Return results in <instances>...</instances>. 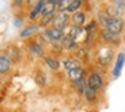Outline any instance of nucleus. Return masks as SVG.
<instances>
[{
    "label": "nucleus",
    "mask_w": 125,
    "mask_h": 112,
    "mask_svg": "<svg viewBox=\"0 0 125 112\" xmlns=\"http://www.w3.org/2000/svg\"><path fill=\"white\" fill-rule=\"evenodd\" d=\"M98 18H100V22L105 26V28H108V30L113 31V33H116V34L121 33L122 26H124V23H122L121 19H118V18H112V16H109L108 14H100Z\"/></svg>",
    "instance_id": "f257e3e1"
},
{
    "label": "nucleus",
    "mask_w": 125,
    "mask_h": 112,
    "mask_svg": "<svg viewBox=\"0 0 125 112\" xmlns=\"http://www.w3.org/2000/svg\"><path fill=\"white\" fill-rule=\"evenodd\" d=\"M87 87L94 88V89H97V90L101 89V88L104 87V80H102V77H101V74L97 73V72H93L89 76V78H87Z\"/></svg>",
    "instance_id": "f03ea898"
},
{
    "label": "nucleus",
    "mask_w": 125,
    "mask_h": 112,
    "mask_svg": "<svg viewBox=\"0 0 125 112\" xmlns=\"http://www.w3.org/2000/svg\"><path fill=\"white\" fill-rule=\"evenodd\" d=\"M69 15L66 14V12H61L59 15H57V16L54 18V27H57V28H59V30H62V28H65L66 26H67V23H69Z\"/></svg>",
    "instance_id": "7ed1b4c3"
},
{
    "label": "nucleus",
    "mask_w": 125,
    "mask_h": 112,
    "mask_svg": "<svg viewBox=\"0 0 125 112\" xmlns=\"http://www.w3.org/2000/svg\"><path fill=\"white\" fill-rule=\"evenodd\" d=\"M124 62H125V54L124 53H120L116 60V63H114V68H113V77H118L121 74Z\"/></svg>",
    "instance_id": "20e7f679"
},
{
    "label": "nucleus",
    "mask_w": 125,
    "mask_h": 112,
    "mask_svg": "<svg viewBox=\"0 0 125 112\" xmlns=\"http://www.w3.org/2000/svg\"><path fill=\"white\" fill-rule=\"evenodd\" d=\"M69 78L71 80V82H75V81H79V80L85 78V72L82 68H77L74 70H70L69 72Z\"/></svg>",
    "instance_id": "39448f33"
},
{
    "label": "nucleus",
    "mask_w": 125,
    "mask_h": 112,
    "mask_svg": "<svg viewBox=\"0 0 125 112\" xmlns=\"http://www.w3.org/2000/svg\"><path fill=\"white\" fill-rule=\"evenodd\" d=\"M11 69V61L6 55H0V74H6Z\"/></svg>",
    "instance_id": "423d86ee"
},
{
    "label": "nucleus",
    "mask_w": 125,
    "mask_h": 112,
    "mask_svg": "<svg viewBox=\"0 0 125 112\" xmlns=\"http://www.w3.org/2000/svg\"><path fill=\"white\" fill-rule=\"evenodd\" d=\"M46 34L49 35V38L51 39V41H59V39L63 38V31L59 30V28H57V27L49 28Z\"/></svg>",
    "instance_id": "0eeeda50"
},
{
    "label": "nucleus",
    "mask_w": 125,
    "mask_h": 112,
    "mask_svg": "<svg viewBox=\"0 0 125 112\" xmlns=\"http://www.w3.org/2000/svg\"><path fill=\"white\" fill-rule=\"evenodd\" d=\"M112 50H104V51L100 53V55H98V61H100L102 65H106V63H109V61L112 60Z\"/></svg>",
    "instance_id": "6e6552de"
},
{
    "label": "nucleus",
    "mask_w": 125,
    "mask_h": 112,
    "mask_svg": "<svg viewBox=\"0 0 125 112\" xmlns=\"http://www.w3.org/2000/svg\"><path fill=\"white\" fill-rule=\"evenodd\" d=\"M63 66H65V69H67V70L70 72V70H74V69L79 68V62H78V60L69 58V60L63 61Z\"/></svg>",
    "instance_id": "1a4fd4ad"
},
{
    "label": "nucleus",
    "mask_w": 125,
    "mask_h": 112,
    "mask_svg": "<svg viewBox=\"0 0 125 112\" xmlns=\"http://www.w3.org/2000/svg\"><path fill=\"white\" fill-rule=\"evenodd\" d=\"M28 49H30V51L34 55H42L43 54V47L39 43H36V42H30V43H28Z\"/></svg>",
    "instance_id": "9d476101"
},
{
    "label": "nucleus",
    "mask_w": 125,
    "mask_h": 112,
    "mask_svg": "<svg viewBox=\"0 0 125 112\" xmlns=\"http://www.w3.org/2000/svg\"><path fill=\"white\" fill-rule=\"evenodd\" d=\"M55 10H57V6H55L54 3H51L50 0H46V3H44L43 8H42V14H43V16H44V15L55 12Z\"/></svg>",
    "instance_id": "9b49d317"
},
{
    "label": "nucleus",
    "mask_w": 125,
    "mask_h": 112,
    "mask_svg": "<svg viewBox=\"0 0 125 112\" xmlns=\"http://www.w3.org/2000/svg\"><path fill=\"white\" fill-rule=\"evenodd\" d=\"M38 28H39V26H36V25H30V26H27L24 30H22L20 37H22V38H27V37L32 35L34 33H36V30H38Z\"/></svg>",
    "instance_id": "f8f14e48"
},
{
    "label": "nucleus",
    "mask_w": 125,
    "mask_h": 112,
    "mask_svg": "<svg viewBox=\"0 0 125 112\" xmlns=\"http://www.w3.org/2000/svg\"><path fill=\"white\" fill-rule=\"evenodd\" d=\"M44 3H46V0H39L38 3H36V6L34 7V10L30 12V19H35L36 15H38L39 12H42V8H43Z\"/></svg>",
    "instance_id": "ddd939ff"
},
{
    "label": "nucleus",
    "mask_w": 125,
    "mask_h": 112,
    "mask_svg": "<svg viewBox=\"0 0 125 112\" xmlns=\"http://www.w3.org/2000/svg\"><path fill=\"white\" fill-rule=\"evenodd\" d=\"M71 20H73V23H74V26H82L85 23V14L83 12H75V14L73 15V18H71Z\"/></svg>",
    "instance_id": "4468645a"
},
{
    "label": "nucleus",
    "mask_w": 125,
    "mask_h": 112,
    "mask_svg": "<svg viewBox=\"0 0 125 112\" xmlns=\"http://www.w3.org/2000/svg\"><path fill=\"white\" fill-rule=\"evenodd\" d=\"M97 89H94V88H90V87H86V90H85V97H86V100L89 101H94L95 99H97Z\"/></svg>",
    "instance_id": "2eb2a0df"
},
{
    "label": "nucleus",
    "mask_w": 125,
    "mask_h": 112,
    "mask_svg": "<svg viewBox=\"0 0 125 112\" xmlns=\"http://www.w3.org/2000/svg\"><path fill=\"white\" fill-rule=\"evenodd\" d=\"M101 35H102V38L105 39V41H114V39L118 38V34L113 33V31L108 30V28H105V30H102V33H101Z\"/></svg>",
    "instance_id": "dca6fc26"
},
{
    "label": "nucleus",
    "mask_w": 125,
    "mask_h": 112,
    "mask_svg": "<svg viewBox=\"0 0 125 112\" xmlns=\"http://www.w3.org/2000/svg\"><path fill=\"white\" fill-rule=\"evenodd\" d=\"M35 82L39 87H44L46 85V74H44V72H42V70L36 72L35 73Z\"/></svg>",
    "instance_id": "f3484780"
},
{
    "label": "nucleus",
    "mask_w": 125,
    "mask_h": 112,
    "mask_svg": "<svg viewBox=\"0 0 125 112\" xmlns=\"http://www.w3.org/2000/svg\"><path fill=\"white\" fill-rule=\"evenodd\" d=\"M44 61H46V63H47V66H49L51 70H57L58 68H59V61L58 60H55V58H51V57H46L44 58Z\"/></svg>",
    "instance_id": "a211bd4d"
},
{
    "label": "nucleus",
    "mask_w": 125,
    "mask_h": 112,
    "mask_svg": "<svg viewBox=\"0 0 125 112\" xmlns=\"http://www.w3.org/2000/svg\"><path fill=\"white\" fill-rule=\"evenodd\" d=\"M81 3H82V0H73L66 11L67 12H74V14H75V12H78V8L81 7Z\"/></svg>",
    "instance_id": "6ab92c4d"
},
{
    "label": "nucleus",
    "mask_w": 125,
    "mask_h": 112,
    "mask_svg": "<svg viewBox=\"0 0 125 112\" xmlns=\"http://www.w3.org/2000/svg\"><path fill=\"white\" fill-rule=\"evenodd\" d=\"M81 27H78V26H74V27H71L70 28V31H69V38H71V39H75L79 35V34H81Z\"/></svg>",
    "instance_id": "aec40b11"
},
{
    "label": "nucleus",
    "mask_w": 125,
    "mask_h": 112,
    "mask_svg": "<svg viewBox=\"0 0 125 112\" xmlns=\"http://www.w3.org/2000/svg\"><path fill=\"white\" fill-rule=\"evenodd\" d=\"M54 18H55L54 12H52V14H49V15H44V16L42 18V20H41V25L46 26V25H49L50 22H54Z\"/></svg>",
    "instance_id": "412c9836"
},
{
    "label": "nucleus",
    "mask_w": 125,
    "mask_h": 112,
    "mask_svg": "<svg viewBox=\"0 0 125 112\" xmlns=\"http://www.w3.org/2000/svg\"><path fill=\"white\" fill-rule=\"evenodd\" d=\"M73 0H61V3L57 6V10H59L61 12H65V10H67V7L70 6V3Z\"/></svg>",
    "instance_id": "4be33fe9"
},
{
    "label": "nucleus",
    "mask_w": 125,
    "mask_h": 112,
    "mask_svg": "<svg viewBox=\"0 0 125 112\" xmlns=\"http://www.w3.org/2000/svg\"><path fill=\"white\" fill-rule=\"evenodd\" d=\"M63 45H65L67 49H73V47L77 46L75 41H74V39H71V38H69V37H66V38L63 39Z\"/></svg>",
    "instance_id": "5701e85b"
},
{
    "label": "nucleus",
    "mask_w": 125,
    "mask_h": 112,
    "mask_svg": "<svg viewBox=\"0 0 125 112\" xmlns=\"http://www.w3.org/2000/svg\"><path fill=\"white\" fill-rule=\"evenodd\" d=\"M114 6L120 10H124L125 8V0H113Z\"/></svg>",
    "instance_id": "b1692460"
},
{
    "label": "nucleus",
    "mask_w": 125,
    "mask_h": 112,
    "mask_svg": "<svg viewBox=\"0 0 125 112\" xmlns=\"http://www.w3.org/2000/svg\"><path fill=\"white\" fill-rule=\"evenodd\" d=\"M95 27V22L94 20H93V22H90L89 25L86 26V28H85V30H86V33H90V31H93V28Z\"/></svg>",
    "instance_id": "393cba45"
},
{
    "label": "nucleus",
    "mask_w": 125,
    "mask_h": 112,
    "mask_svg": "<svg viewBox=\"0 0 125 112\" xmlns=\"http://www.w3.org/2000/svg\"><path fill=\"white\" fill-rule=\"evenodd\" d=\"M14 1H15V6L16 7H22V4H23L24 0H14Z\"/></svg>",
    "instance_id": "a878e982"
},
{
    "label": "nucleus",
    "mask_w": 125,
    "mask_h": 112,
    "mask_svg": "<svg viewBox=\"0 0 125 112\" xmlns=\"http://www.w3.org/2000/svg\"><path fill=\"white\" fill-rule=\"evenodd\" d=\"M50 1H51V3H54L55 6H58V4L61 3V0H50Z\"/></svg>",
    "instance_id": "bb28decb"
}]
</instances>
